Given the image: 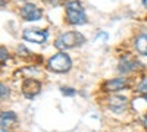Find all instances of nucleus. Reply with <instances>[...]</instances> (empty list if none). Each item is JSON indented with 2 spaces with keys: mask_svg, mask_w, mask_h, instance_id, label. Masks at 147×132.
Returning <instances> with one entry per match:
<instances>
[{
  "mask_svg": "<svg viewBox=\"0 0 147 132\" xmlns=\"http://www.w3.org/2000/svg\"><path fill=\"white\" fill-rule=\"evenodd\" d=\"M7 97H9V88L5 85V84H2V100H5Z\"/></svg>",
  "mask_w": 147,
  "mask_h": 132,
  "instance_id": "nucleus-15",
  "label": "nucleus"
},
{
  "mask_svg": "<svg viewBox=\"0 0 147 132\" xmlns=\"http://www.w3.org/2000/svg\"><path fill=\"white\" fill-rule=\"evenodd\" d=\"M107 106L112 112L122 113L127 109L128 100H127V97H124V95H110V97L107 98Z\"/></svg>",
  "mask_w": 147,
  "mask_h": 132,
  "instance_id": "nucleus-9",
  "label": "nucleus"
},
{
  "mask_svg": "<svg viewBox=\"0 0 147 132\" xmlns=\"http://www.w3.org/2000/svg\"><path fill=\"white\" fill-rule=\"evenodd\" d=\"M0 53H2V66H5V63L7 62V59H9V53H7V50L5 49V47H2V49H0Z\"/></svg>",
  "mask_w": 147,
  "mask_h": 132,
  "instance_id": "nucleus-14",
  "label": "nucleus"
},
{
  "mask_svg": "<svg viewBox=\"0 0 147 132\" xmlns=\"http://www.w3.org/2000/svg\"><path fill=\"white\" fill-rule=\"evenodd\" d=\"M22 38L25 40V41H28V43L43 44V43H46L47 38H49V31H47V29H37V28L24 29Z\"/></svg>",
  "mask_w": 147,
  "mask_h": 132,
  "instance_id": "nucleus-5",
  "label": "nucleus"
},
{
  "mask_svg": "<svg viewBox=\"0 0 147 132\" xmlns=\"http://www.w3.org/2000/svg\"><path fill=\"white\" fill-rule=\"evenodd\" d=\"M143 126H144V129L147 131V113L143 116Z\"/></svg>",
  "mask_w": 147,
  "mask_h": 132,
  "instance_id": "nucleus-16",
  "label": "nucleus"
},
{
  "mask_svg": "<svg viewBox=\"0 0 147 132\" xmlns=\"http://www.w3.org/2000/svg\"><path fill=\"white\" fill-rule=\"evenodd\" d=\"M60 92H62L63 95H69V97H72V95L77 94V91L74 88H71V87H62L60 88Z\"/></svg>",
  "mask_w": 147,
  "mask_h": 132,
  "instance_id": "nucleus-12",
  "label": "nucleus"
},
{
  "mask_svg": "<svg viewBox=\"0 0 147 132\" xmlns=\"http://www.w3.org/2000/svg\"><path fill=\"white\" fill-rule=\"evenodd\" d=\"M41 81L38 79H35V78H25L22 82V85H21V90H22V94H24V97H27V98H34L37 97V95L40 94L41 91Z\"/></svg>",
  "mask_w": 147,
  "mask_h": 132,
  "instance_id": "nucleus-4",
  "label": "nucleus"
},
{
  "mask_svg": "<svg viewBox=\"0 0 147 132\" xmlns=\"http://www.w3.org/2000/svg\"><path fill=\"white\" fill-rule=\"evenodd\" d=\"M137 90H138L140 92H143V94H147V76H146V78H143V81L138 84Z\"/></svg>",
  "mask_w": 147,
  "mask_h": 132,
  "instance_id": "nucleus-13",
  "label": "nucleus"
},
{
  "mask_svg": "<svg viewBox=\"0 0 147 132\" xmlns=\"http://www.w3.org/2000/svg\"><path fill=\"white\" fill-rule=\"evenodd\" d=\"M72 68V59L65 52H59L53 54L47 60V69L55 74H65Z\"/></svg>",
  "mask_w": 147,
  "mask_h": 132,
  "instance_id": "nucleus-3",
  "label": "nucleus"
},
{
  "mask_svg": "<svg viewBox=\"0 0 147 132\" xmlns=\"http://www.w3.org/2000/svg\"><path fill=\"white\" fill-rule=\"evenodd\" d=\"M141 3H143L144 7H147V0H141Z\"/></svg>",
  "mask_w": 147,
  "mask_h": 132,
  "instance_id": "nucleus-17",
  "label": "nucleus"
},
{
  "mask_svg": "<svg viewBox=\"0 0 147 132\" xmlns=\"http://www.w3.org/2000/svg\"><path fill=\"white\" fill-rule=\"evenodd\" d=\"M18 122V116L13 112H2V116H0V123H2V129L13 126Z\"/></svg>",
  "mask_w": 147,
  "mask_h": 132,
  "instance_id": "nucleus-11",
  "label": "nucleus"
},
{
  "mask_svg": "<svg viewBox=\"0 0 147 132\" xmlns=\"http://www.w3.org/2000/svg\"><path fill=\"white\" fill-rule=\"evenodd\" d=\"M65 15L69 25H84L87 23V15L80 0H68L65 3Z\"/></svg>",
  "mask_w": 147,
  "mask_h": 132,
  "instance_id": "nucleus-1",
  "label": "nucleus"
},
{
  "mask_svg": "<svg viewBox=\"0 0 147 132\" xmlns=\"http://www.w3.org/2000/svg\"><path fill=\"white\" fill-rule=\"evenodd\" d=\"M134 49L138 54L147 56V32H141L134 38Z\"/></svg>",
  "mask_w": 147,
  "mask_h": 132,
  "instance_id": "nucleus-10",
  "label": "nucleus"
},
{
  "mask_svg": "<svg viewBox=\"0 0 147 132\" xmlns=\"http://www.w3.org/2000/svg\"><path fill=\"white\" fill-rule=\"evenodd\" d=\"M140 68L138 60L131 54H125L124 57H121L119 65H118V70L121 74H128V72H134Z\"/></svg>",
  "mask_w": 147,
  "mask_h": 132,
  "instance_id": "nucleus-8",
  "label": "nucleus"
},
{
  "mask_svg": "<svg viewBox=\"0 0 147 132\" xmlns=\"http://www.w3.org/2000/svg\"><path fill=\"white\" fill-rule=\"evenodd\" d=\"M144 100H146V103H147V94H144Z\"/></svg>",
  "mask_w": 147,
  "mask_h": 132,
  "instance_id": "nucleus-18",
  "label": "nucleus"
},
{
  "mask_svg": "<svg viewBox=\"0 0 147 132\" xmlns=\"http://www.w3.org/2000/svg\"><path fill=\"white\" fill-rule=\"evenodd\" d=\"M85 43V37L78 32V31H68V32H62L59 37L55 40V47L60 52H65L69 49H75L80 47Z\"/></svg>",
  "mask_w": 147,
  "mask_h": 132,
  "instance_id": "nucleus-2",
  "label": "nucleus"
},
{
  "mask_svg": "<svg viewBox=\"0 0 147 132\" xmlns=\"http://www.w3.org/2000/svg\"><path fill=\"white\" fill-rule=\"evenodd\" d=\"M128 87H129L128 78H112V79H107L103 82L102 90L106 92H116L121 90H125Z\"/></svg>",
  "mask_w": 147,
  "mask_h": 132,
  "instance_id": "nucleus-7",
  "label": "nucleus"
},
{
  "mask_svg": "<svg viewBox=\"0 0 147 132\" xmlns=\"http://www.w3.org/2000/svg\"><path fill=\"white\" fill-rule=\"evenodd\" d=\"M19 13H21V18L27 22H34V21H38L43 18V10L32 3H25L21 7Z\"/></svg>",
  "mask_w": 147,
  "mask_h": 132,
  "instance_id": "nucleus-6",
  "label": "nucleus"
}]
</instances>
